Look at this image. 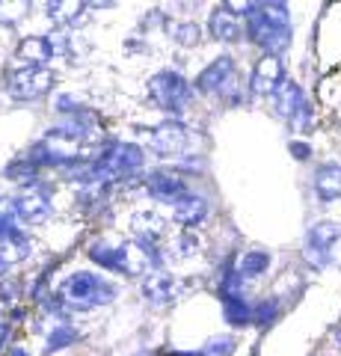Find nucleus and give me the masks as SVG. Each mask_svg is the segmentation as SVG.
I'll return each mask as SVG.
<instances>
[{"label": "nucleus", "instance_id": "8", "mask_svg": "<svg viewBox=\"0 0 341 356\" xmlns=\"http://www.w3.org/2000/svg\"><path fill=\"white\" fill-rule=\"evenodd\" d=\"M285 81H288V77H285V63L279 57H273V54H264V57L252 65L249 89H252V95H276Z\"/></svg>", "mask_w": 341, "mask_h": 356}, {"label": "nucleus", "instance_id": "20", "mask_svg": "<svg viewBox=\"0 0 341 356\" xmlns=\"http://www.w3.org/2000/svg\"><path fill=\"white\" fill-rule=\"evenodd\" d=\"M131 229H134L137 241L146 243H158L160 235L167 232V220H163L158 211H140V214L131 217Z\"/></svg>", "mask_w": 341, "mask_h": 356}, {"label": "nucleus", "instance_id": "2", "mask_svg": "<svg viewBox=\"0 0 341 356\" xmlns=\"http://www.w3.org/2000/svg\"><path fill=\"white\" fill-rule=\"evenodd\" d=\"M142 161H146V154L134 143H113L92 163H83L74 172V178L78 181H90V184L92 181H128V178H134L142 170Z\"/></svg>", "mask_w": 341, "mask_h": 356}, {"label": "nucleus", "instance_id": "19", "mask_svg": "<svg viewBox=\"0 0 341 356\" xmlns=\"http://www.w3.org/2000/svg\"><path fill=\"white\" fill-rule=\"evenodd\" d=\"M273 102H276V113L285 119V122H291L297 113H300V110L309 104V98L303 95V89L297 86L294 81H285L282 83V89L276 95H273Z\"/></svg>", "mask_w": 341, "mask_h": 356}, {"label": "nucleus", "instance_id": "33", "mask_svg": "<svg viewBox=\"0 0 341 356\" xmlns=\"http://www.w3.org/2000/svg\"><path fill=\"white\" fill-rule=\"evenodd\" d=\"M333 344H335V350L341 353V321H338L335 330H333Z\"/></svg>", "mask_w": 341, "mask_h": 356}, {"label": "nucleus", "instance_id": "7", "mask_svg": "<svg viewBox=\"0 0 341 356\" xmlns=\"http://www.w3.org/2000/svg\"><path fill=\"white\" fill-rule=\"evenodd\" d=\"M187 143H190V134L175 119L160 122L158 128L149 131V149L155 152L158 158H178V154H184Z\"/></svg>", "mask_w": 341, "mask_h": 356}, {"label": "nucleus", "instance_id": "32", "mask_svg": "<svg viewBox=\"0 0 341 356\" xmlns=\"http://www.w3.org/2000/svg\"><path fill=\"white\" fill-rule=\"evenodd\" d=\"M90 3V9H107V6H113V0H86Z\"/></svg>", "mask_w": 341, "mask_h": 356}, {"label": "nucleus", "instance_id": "17", "mask_svg": "<svg viewBox=\"0 0 341 356\" xmlns=\"http://www.w3.org/2000/svg\"><path fill=\"white\" fill-rule=\"evenodd\" d=\"M172 217L181 229H193L208 217V199L205 196H196V193H187L181 196L178 202L172 205Z\"/></svg>", "mask_w": 341, "mask_h": 356}, {"label": "nucleus", "instance_id": "5", "mask_svg": "<svg viewBox=\"0 0 341 356\" xmlns=\"http://www.w3.org/2000/svg\"><path fill=\"white\" fill-rule=\"evenodd\" d=\"M6 92L15 98V102H36V98L48 95L57 77L48 65H13L3 77Z\"/></svg>", "mask_w": 341, "mask_h": 356}, {"label": "nucleus", "instance_id": "24", "mask_svg": "<svg viewBox=\"0 0 341 356\" xmlns=\"http://www.w3.org/2000/svg\"><path fill=\"white\" fill-rule=\"evenodd\" d=\"M30 15V0H0V24L18 27Z\"/></svg>", "mask_w": 341, "mask_h": 356}, {"label": "nucleus", "instance_id": "36", "mask_svg": "<svg viewBox=\"0 0 341 356\" xmlns=\"http://www.w3.org/2000/svg\"><path fill=\"white\" fill-rule=\"evenodd\" d=\"M6 270H9V261L3 259V255H0V280H3V276H6Z\"/></svg>", "mask_w": 341, "mask_h": 356}, {"label": "nucleus", "instance_id": "6", "mask_svg": "<svg viewBox=\"0 0 341 356\" xmlns=\"http://www.w3.org/2000/svg\"><path fill=\"white\" fill-rule=\"evenodd\" d=\"M341 238V222L335 220H321L309 226L306 232V241H303V259L306 264H312L315 270H324L329 267V247Z\"/></svg>", "mask_w": 341, "mask_h": 356}, {"label": "nucleus", "instance_id": "23", "mask_svg": "<svg viewBox=\"0 0 341 356\" xmlns=\"http://www.w3.org/2000/svg\"><path fill=\"white\" fill-rule=\"evenodd\" d=\"M169 36L181 48H196L202 42V27L193 21H175V24H169Z\"/></svg>", "mask_w": 341, "mask_h": 356}, {"label": "nucleus", "instance_id": "13", "mask_svg": "<svg viewBox=\"0 0 341 356\" xmlns=\"http://www.w3.org/2000/svg\"><path fill=\"white\" fill-rule=\"evenodd\" d=\"M178 291H181L178 280L167 270H151V273H146V280H142V294H146V300L151 306L172 303V300L178 297Z\"/></svg>", "mask_w": 341, "mask_h": 356}, {"label": "nucleus", "instance_id": "12", "mask_svg": "<svg viewBox=\"0 0 341 356\" xmlns=\"http://www.w3.org/2000/svg\"><path fill=\"white\" fill-rule=\"evenodd\" d=\"M146 191L151 199H158V202H178L181 196H187V181L181 175H175V172H149L146 175Z\"/></svg>", "mask_w": 341, "mask_h": 356}, {"label": "nucleus", "instance_id": "3", "mask_svg": "<svg viewBox=\"0 0 341 356\" xmlns=\"http://www.w3.org/2000/svg\"><path fill=\"white\" fill-rule=\"evenodd\" d=\"M60 300L69 306H78V309H98V306H107L113 303L119 288L113 282H107L104 276H98L92 270H78L72 276H65L60 282Z\"/></svg>", "mask_w": 341, "mask_h": 356}, {"label": "nucleus", "instance_id": "27", "mask_svg": "<svg viewBox=\"0 0 341 356\" xmlns=\"http://www.w3.org/2000/svg\"><path fill=\"white\" fill-rule=\"evenodd\" d=\"M74 341H78V330H72L69 324H60L48 336V353H57V350L69 348V344H74Z\"/></svg>", "mask_w": 341, "mask_h": 356}, {"label": "nucleus", "instance_id": "18", "mask_svg": "<svg viewBox=\"0 0 341 356\" xmlns=\"http://www.w3.org/2000/svg\"><path fill=\"white\" fill-rule=\"evenodd\" d=\"M208 33H211L217 42H238L244 30H240L238 15H232L226 6H217V9H211V15H208Z\"/></svg>", "mask_w": 341, "mask_h": 356}, {"label": "nucleus", "instance_id": "26", "mask_svg": "<svg viewBox=\"0 0 341 356\" xmlns=\"http://www.w3.org/2000/svg\"><path fill=\"white\" fill-rule=\"evenodd\" d=\"M36 175H39V166L33 163L27 154H24L21 161H13V163L6 166V178H13V181H21V184H30Z\"/></svg>", "mask_w": 341, "mask_h": 356}, {"label": "nucleus", "instance_id": "15", "mask_svg": "<svg viewBox=\"0 0 341 356\" xmlns=\"http://www.w3.org/2000/svg\"><path fill=\"white\" fill-rule=\"evenodd\" d=\"M312 187H315V193H317V199H321L324 205L338 202V199H341V163L329 161V163L317 166Z\"/></svg>", "mask_w": 341, "mask_h": 356}, {"label": "nucleus", "instance_id": "16", "mask_svg": "<svg viewBox=\"0 0 341 356\" xmlns=\"http://www.w3.org/2000/svg\"><path fill=\"white\" fill-rule=\"evenodd\" d=\"M15 65H48L53 60V48L48 36H24L15 48Z\"/></svg>", "mask_w": 341, "mask_h": 356}, {"label": "nucleus", "instance_id": "34", "mask_svg": "<svg viewBox=\"0 0 341 356\" xmlns=\"http://www.w3.org/2000/svg\"><path fill=\"white\" fill-rule=\"evenodd\" d=\"M6 336H9V327L0 321V348H3V341H6Z\"/></svg>", "mask_w": 341, "mask_h": 356}, {"label": "nucleus", "instance_id": "21", "mask_svg": "<svg viewBox=\"0 0 341 356\" xmlns=\"http://www.w3.org/2000/svg\"><path fill=\"white\" fill-rule=\"evenodd\" d=\"M223 318H226V324L235 327V330L252 327V318H256V306H252L244 294L226 297V300H223Z\"/></svg>", "mask_w": 341, "mask_h": 356}, {"label": "nucleus", "instance_id": "4", "mask_svg": "<svg viewBox=\"0 0 341 356\" xmlns=\"http://www.w3.org/2000/svg\"><path fill=\"white\" fill-rule=\"evenodd\" d=\"M193 92L196 86L172 69H163L149 81V98L167 113H184L193 102Z\"/></svg>", "mask_w": 341, "mask_h": 356}, {"label": "nucleus", "instance_id": "10", "mask_svg": "<svg viewBox=\"0 0 341 356\" xmlns=\"http://www.w3.org/2000/svg\"><path fill=\"white\" fill-rule=\"evenodd\" d=\"M51 199L39 191V187H30V191L18 193L15 199H9V214L21 222H45L51 217Z\"/></svg>", "mask_w": 341, "mask_h": 356}, {"label": "nucleus", "instance_id": "30", "mask_svg": "<svg viewBox=\"0 0 341 356\" xmlns=\"http://www.w3.org/2000/svg\"><path fill=\"white\" fill-rule=\"evenodd\" d=\"M261 3H264V0H226V9L232 15H247L249 18Z\"/></svg>", "mask_w": 341, "mask_h": 356}, {"label": "nucleus", "instance_id": "25", "mask_svg": "<svg viewBox=\"0 0 341 356\" xmlns=\"http://www.w3.org/2000/svg\"><path fill=\"white\" fill-rule=\"evenodd\" d=\"M279 300L276 297H264L261 303H256V318H252V324L256 327H270V324H276L279 321Z\"/></svg>", "mask_w": 341, "mask_h": 356}, {"label": "nucleus", "instance_id": "31", "mask_svg": "<svg viewBox=\"0 0 341 356\" xmlns=\"http://www.w3.org/2000/svg\"><path fill=\"white\" fill-rule=\"evenodd\" d=\"M288 149H291V154H294L297 161H309V158H312V146H309V143L291 140V143H288Z\"/></svg>", "mask_w": 341, "mask_h": 356}, {"label": "nucleus", "instance_id": "29", "mask_svg": "<svg viewBox=\"0 0 341 356\" xmlns=\"http://www.w3.org/2000/svg\"><path fill=\"white\" fill-rule=\"evenodd\" d=\"M196 247H199V241L193 238V232L190 229H181L178 241H175V255H178V259H193Z\"/></svg>", "mask_w": 341, "mask_h": 356}, {"label": "nucleus", "instance_id": "9", "mask_svg": "<svg viewBox=\"0 0 341 356\" xmlns=\"http://www.w3.org/2000/svg\"><path fill=\"white\" fill-rule=\"evenodd\" d=\"M53 131L63 134V137H69V140H74V143H98V140H104V125H101V119H98L92 110L69 113L63 125H57Z\"/></svg>", "mask_w": 341, "mask_h": 356}, {"label": "nucleus", "instance_id": "22", "mask_svg": "<svg viewBox=\"0 0 341 356\" xmlns=\"http://www.w3.org/2000/svg\"><path fill=\"white\" fill-rule=\"evenodd\" d=\"M270 264H273V259L267 250H247L238 261V273L244 276V280H258V276L270 270Z\"/></svg>", "mask_w": 341, "mask_h": 356}, {"label": "nucleus", "instance_id": "11", "mask_svg": "<svg viewBox=\"0 0 341 356\" xmlns=\"http://www.w3.org/2000/svg\"><path fill=\"white\" fill-rule=\"evenodd\" d=\"M228 83H235V60L226 57V54L217 57L214 63H208L193 81L196 92H223Z\"/></svg>", "mask_w": 341, "mask_h": 356}, {"label": "nucleus", "instance_id": "37", "mask_svg": "<svg viewBox=\"0 0 341 356\" xmlns=\"http://www.w3.org/2000/svg\"><path fill=\"white\" fill-rule=\"evenodd\" d=\"M13 356H27V353H21V350H18V353H13Z\"/></svg>", "mask_w": 341, "mask_h": 356}, {"label": "nucleus", "instance_id": "35", "mask_svg": "<svg viewBox=\"0 0 341 356\" xmlns=\"http://www.w3.org/2000/svg\"><path fill=\"white\" fill-rule=\"evenodd\" d=\"M169 356H205V350H178V353H169Z\"/></svg>", "mask_w": 341, "mask_h": 356}, {"label": "nucleus", "instance_id": "14", "mask_svg": "<svg viewBox=\"0 0 341 356\" xmlns=\"http://www.w3.org/2000/svg\"><path fill=\"white\" fill-rule=\"evenodd\" d=\"M45 13L53 24L65 27H81L86 21V13H90V3L86 0H48Z\"/></svg>", "mask_w": 341, "mask_h": 356}, {"label": "nucleus", "instance_id": "28", "mask_svg": "<svg viewBox=\"0 0 341 356\" xmlns=\"http://www.w3.org/2000/svg\"><path fill=\"white\" fill-rule=\"evenodd\" d=\"M202 350H205V356H232L238 350V341H235V336H214L205 341Z\"/></svg>", "mask_w": 341, "mask_h": 356}, {"label": "nucleus", "instance_id": "1", "mask_svg": "<svg viewBox=\"0 0 341 356\" xmlns=\"http://www.w3.org/2000/svg\"><path fill=\"white\" fill-rule=\"evenodd\" d=\"M249 39L258 44L264 54L279 57L291 44V15L282 0H264V3L247 18Z\"/></svg>", "mask_w": 341, "mask_h": 356}]
</instances>
